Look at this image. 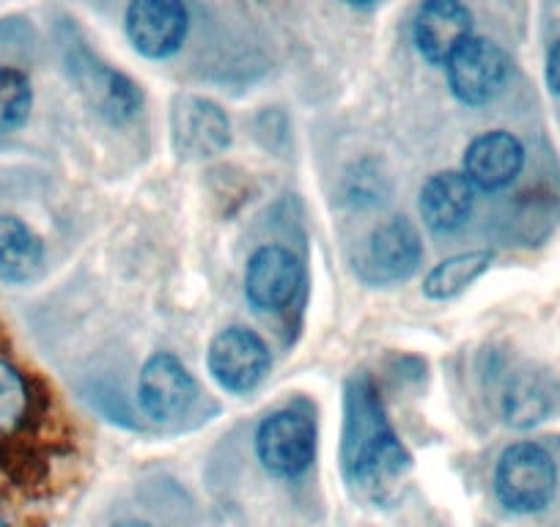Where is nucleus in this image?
I'll use <instances>...</instances> for the list:
<instances>
[{"mask_svg":"<svg viewBox=\"0 0 560 527\" xmlns=\"http://www.w3.org/2000/svg\"><path fill=\"white\" fill-rule=\"evenodd\" d=\"M409 467L412 459L387 421L374 382L352 376L343 390V478L369 497H380L407 476Z\"/></svg>","mask_w":560,"mask_h":527,"instance_id":"obj_1","label":"nucleus"},{"mask_svg":"<svg viewBox=\"0 0 560 527\" xmlns=\"http://www.w3.org/2000/svg\"><path fill=\"white\" fill-rule=\"evenodd\" d=\"M558 489L555 461L541 445L516 443L503 450L494 470V492L514 514H536L547 508Z\"/></svg>","mask_w":560,"mask_h":527,"instance_id":"obj_2","label":"nucleus"},{"mask_svg":"<svg viewBox=\"0 0 560 527\" xmlns=\"http://www.w3.org/2000/svg\"><path fill=\"white\" fill-rule=\"evenodd\" d=\"M256 454L264 470L278 478H298L316 454V423L300 410H280L258 426Z\"/></svg>","mask_w":560,"mask_h":527,"instance_id":"obj_3","label":"nucleus"},{"mask_svg":"<svg viewBox=\"0 0 560 527\" xmlns=\"http://www.w3.org/2000/svg\"><path fill=\"white\" fill-rule=\"evenodd\" d=\"M423 247L415 225L407 218H396L380 225L365 242L363 253L358 256V272L365 283L387 286V283L404 281L418 270Z\"/></svg>","mask_w":560,"mask_h":527,"instance_id":"obj_4","label":"nucleus"},{"mask_svg":"<svg viewBox=\"0 0 560 527\" xmlns=\"http://www.w3.org/2000/svg\"><path fill=\"white\" fill-rule=\"evenodd\" d=\"M451 91L459 96L465 105H487L489 99L503 91L505 80L511 74V61L500 45L492 39L472 36L448 63Z\"/></svg>","mask_w":560,"mask_h":527,"instance_id":"obj_5","label":"nucleus"},{"mask_svg":"<svg viewBox=\"0 0 560 527\" xmlns=\"http://www.w3.org/2000/svg\"><path fill=\"white\" fill-rule=\"evenodd\" d=\"M231 141L223 107L203 96H179L171 107V143L185 160H209Z\"/></svg>","mask_w":560,"mask_h":527,"instance_id":"obj_6","label":"nucleus"},{"mask_svg":"<svg viewBox=\"0 0 560 527\" xmlns=\"http://www.w3.org/2000/svg\"><path fill=\"white\" fill-rule=\"evenodd\" d=\"M209 371L229 393H247L269 371V349L247 327H225L209 343Z\"/></svg>","mask_w":560,"mask_h":527,"instance_id":"obj_7","label":"nucleus"},{"mask_svg":"<svg viewBox=\"0 0 560 527\" xmlns=\"http://www.w3.org/2000/svg\"><path fill=\"white\" fill-rule=\"evenodd\" d=\"M190 17L176 0H135L124 17V31L143 58H168L185 42Z\"/></svg>","mask_w":560,"mask_h":527,"instance_id":"obj_8","label":"nucleus"},{"mask_svg":"<svg viewBox=\"0 0 560 527\" xmlns=\"http://www.w3.org/2000/svg\"><path fill=\"white\" fill-rule=\"evenodd\" d=\"M303 286V267L292 250L280 245H264L250 256L245 272V294L253 308L283 311Z\"/></svg>","mask_w":560,"mask_h":527,"instance_id":"obj_9","label":"nucleus"},{"mask_svg":"<svg viewBox=\"0 0 560 527\" xmlns=\"http://www.w3.org/2000/svg\"><path fill=\"white\" fill-rule=\"evenodd\" d=\"M138 399L152 421L171 423L190 410L196 399V379L179 358L160 352L140 371Z\"/></svg>","mask_w":560,"mask_h":527,"instance_id":"obj_10","label":"nucleus"},{"mask_svg":"<svg viewBox=\"0 0 560 527\" xmlns=\"http://www.w3.org/2000/svg\"><path fill=\"white\" fill-rule=\"evenodd\" d=\"M412 36L420 56L445 67L472 39V17L456 0H432L415 14Z\"/></svg>","mask_w":560,"mask_h":527,"instance_id":"obj_11","label":"nucleus"},{"mask_svg":"<svg viewBox=\"0 0 560 527\" xmlns=\"http://www.w3.org/2000/svg\"><path fill=\"white\" fill-rule=\"evenodd\" d=\"M525 149L511 132H487L476 138L465 154V176L476 190L498 192L520 176Z\"/></svg>","mask_w":560,"mask_h":527,"instance_id":"obj_12","label":"nucleus"},{"mask_svg":"<svg viewBox=\"0 0 560 527\" xmlns=\"http://www.w3.org/2000/svg\"><path fill=\"white\" fill-rule=\"evenodd\" d=\"M476 207V187L459 171H443L432 176L420 190V214L440 234L462 229Z\"/></svg>","mask_w":560,"mask_h":527,"instance_id":"obj_13","label":"nucleus"},{"mask_svg":"<svg viewBox=\"0 0 560 527\" xmlns=\"http://www.w3.org/2000/svg\"><path fill=\"white\" fill-rule=\"evenodd\" d=\"M45 264V245L39 236L14 214H0V281L28 283Z\"/></svg>","mask_w":560,"mask_h":527,"instance_id":"obj_14","label":"nucleus"},{"mask_svg":"<svg viewBox=\"0 0 560 527\" xmlns=\"http://www.w3.org/2000/svg\"><path fill=\"white\" fill-rule=\"evenodd\" d=\"M489 264H492V253L487 250H470L445 258L443 264H438V267L427 276V281H423V294H427L429 300L456 297V294L465 292L470 283H476L478 278L487 272Z\"/></svg>","mask_w":560,"mask_h":527,"instance_id":"obj_15","label":"nucleus"},{"mask_svg":"<svg viewBox=\"0 0 560 527\" xmlns=\"http://www.w3.org/2000/svg\"><path fill=\"white\" fill-rule=\"evenodd\" d=\"M34 105V89L25 72L14 67H0V136L23 127Z\"/></svg>","mask_w":560,"mask_h":527,"instance_id":"obj_16","label":"nucleus"},{"mask_svg":"<svg viewBox=\"0 0 560 527\" xmlns=\"http://www.w3.org/2000/svg\"><path fill=\"white\" fill-rule=\"evenodd\" d=\"M31 390L25 376L12 363L0 360V434H12L28 418Z\"/></svg>","mask_w":560,"mask_h":527,"instance_id":"obj_17","label":"nucleus"},{"mask_svg":"<svg viewBox=\"0 0 560 527\" xmlns=\"http://www.w3.org/2000/svg\"><path fill=\"white\" fill-rule=\"evenodd\" d=\"M547 393L541 390L536 379H522L520 376L503 396V412L511 426H533L547 415Z\"/></svg>","mask_w":560,"mask_h":527,"instance_id":"obj_18","label":"nucleus"},{"mask_svg":"<svg viewBox=\"0 0 560 527\" xmlns=\"http://www.w3.org/2000/svg\"><path fill=\"white\" fill-rule=\"evenodd\" d=\"M547 83H549V89H552L555 94L560 96V42L552 47V50H549V58H547Z\"/></svg>","mask_w":560,"mask_h":527,"instance_id":"obj_19","label":"nucleus"},{"mask_svg":"<svg viewBox=\"0 0 560 527\" xmlns=\"http://www.w3.org/2000/svg\"><path fill=\"white\" fill-rule=\"evenodd\" d=\"M113 527H149V525H143V522H118V525Z\"/></svg>","mask_w":560,"mask_h":527,"instance_id":"obj_20","label":"nucleus"},{"mask_svg":"<svg viewBox=\"0 0 560 527\" xmlns=\"http://www.w3.org/2000/svg\"><path fill=\"white\" fill-rule=\"evenodd\" d=\"M0 527H9V525H7V522H3V519H0Z\"/></svg>","mask_w":560,"mask_h":527,"instance_id":"obj_21","label":"nucleus"}]
</instances>
